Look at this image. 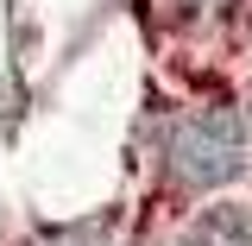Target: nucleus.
Instances as JSON below:
<instances>
[{
    "instance_id": "obj_1",
    "label": "nucleus",
    "mask_w": 252,
    "mask_h": 246,
    "mask_svg": "<svg viewBox=\"0 0 252 246\" xmlns=\"http://www.w3.org/2000/svg\"><path fill=\"white\" fill-rule=\"evenodd\" d=\"M246 164H252V120L227 101L189 107L158 133V196H170V202L233 183V177H246Z\"/></svg>"
},
{
    "instance_id": "obj_2",
    "label": "nucleus",
    "mask_w": 252,
    "mask_h": 246,
    "mask_svg": "<svg viewBox=\"0 0 252 246\" xmlns=\"http://www.w3.org/2000/svg\"><path fill=\"white\" fill-rule=\"evenodd\" d=\"M170 246H252V202H208L170 234Z\"/></svg>"
},
{
    "instance_id": "obj_3",
    "label": "nucleus",
    "mask_w": 252,
    "mask_h": 246,
    "mask_svg": "<svg viewBox=\"0 0 252 246\" xmlns=\"http://www.w3.org/2000/svg\"><path fill=\"white\" fill-rule=\"evenodd\" d=\"M227 13V0H145V26L158 32H195V26H215Z\"/></svg>"
},
{
    "instance_id": "obj_4",
    "label": "nucleus",
    "mask_w": 252,
    "mask_h": 246,
    "mask_svg": "<svg viewBox=\"0 0 252 246\" xmlns=\"http://www.w3.org/2000/svg\"><path fill=\"white\" fill-rule=\"evenodd\" d=\"M32 246H114V227L107 221H76V227H51Z\"/></svg>"
}]
</instances>
